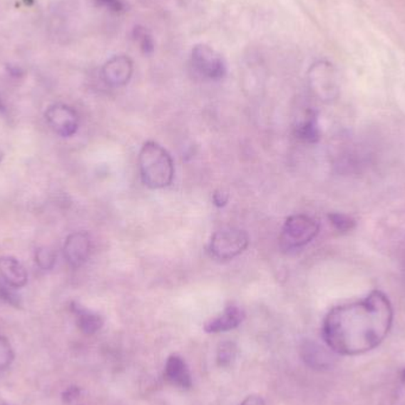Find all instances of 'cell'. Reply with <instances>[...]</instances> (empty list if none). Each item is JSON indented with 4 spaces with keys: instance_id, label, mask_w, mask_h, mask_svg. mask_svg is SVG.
<instances>
[{
    "instance_id": "obj_5",
    "label": "cell",
    "mask_w": 405,
    "mask_h": 405,
    "mask_svg": "<svg viewBox=\"0 0 405 405\" xmlns=\"http://www.w3.org/2000/svg\"><path fill=\"white\" fill-rule=\"evenodd\" d=\"M191 63L197 73L207 80H222L227 73V64L222 55L205 44L193 46Z\"/></svg>"
},
{
    "instance_id": "obj_25",
    "label": "cell",
    "mask_w": 405,
    "mask_h": 405,
    "mask_svg": "<svg viewBox=\"0 0 405 405\" xmlns=\"http://www.w3.org/2000/svg\"><path fill=\"white\" fill-rule=\"evenodd\" d=\"M401 378H402L403 381H405V369H403L402 372H401Z\"/></svg>"
},
{
    "instance_id": "obj_4",
    "label": "cell",
    "mask_w": 405,
    "mask_h": 405,
    "mask_svg": "<svg viewBox=\"0 0 405 405\" xmlns=\"http://www.w3.org/2000/svg\"><path fill=\"white\" fill-rule=\"evenodd\" d=\"M249 235L238 227H224L211 236L209 254L218 261H230L241 255L249 247Z\"/></svg>"
},
{
    "instance_id": "obj_17",
    "label": "cell",
    "mask_w": 405,
    "mask_h": 405,
    "mask_svg": "<svg viewBox=\"0 0 405 405\" xmlns=\"http://www.w3.org/2000/svg\"><path fill=\"white\" fill-rule=\"evenodd\" d=\"M35 260L37 266L41 270H53V266H55L56 255H55V252L51 249L42 247V248H39L36 250Z\"/></svg>"
},
{
    "instance_id": "obj_21",
    "label": "cell",
    "mask_w": 405,
    "mask_h": 405,
    "mask_svg": "<svg viewBox=\"0 0 405 405\" xmlns=\"http://www.w3.org/2000/svg\"><path fill=\"white\" fill-rule=\"evenodd\" d=\"M212 200L215 205L222 207V206L227 205V200H229V195L225 191L218 190V191L213 193Z\"/></svg>"
},
{
    "instance_id": "obj_7",
    "label": "cell",
    "mask_w": 405,
    "mask_h": 405,
    "mask_svg": "<svg viewBox=\"0 0 405 405\" xmlns=\"http://www.w3.org/2000/svg\"><path fill=\"white\" fill-rule=\"evenodd\" d=\"M133 75V62L126 55H118L111 58L102 68V78L111 87L126 86Z\"/></svg>"
},
{
    "instance_id": "obj_13",
    "label": "cell",
    "mask_w": 405,
    "mask_h": 405,
    "mask_svg": "<svg viewBox=\"0 0 405 405\" xmlns=\"http://www.w3.org/2000/svg\"><path fill=\"white\" fill-rule=\"evenodd\" d=\"M295 136L304 143H318L320 139V128H319L317 113L308 111L304 114V119L301 120L295 127Z\"/></svg>"
},
{
    "instance_id": "obj_15",
    "label": "cell",
    "mask_w": 405,
    "mask_h": 405,
    "mask_svg": "<svg viewBox=\"0 0 405 405\" xmlns=\"http://www.w3.org/2000/svg\"><path fill=\"white\" fill-rule=\"evenodd\" d=\"M236 354H237V347L234 342H222L217 352V363L220 366L229 367L236 359Z\"/></svg>"
},
{
    "instance_id": "obj_3",
    "label": "cell",
    "mask_w": 405,
    "mask_h": 405,
    "mask_svg": "<svg viewBox=\"0 0 405 405\" xmlns=\"http://www.w3.org/2000/svg\"><path fill=\"white\" fill-rule=\"evenodd\" d=\"M319 223L307 215H292L283 224L280 245L283 250H294L309 245L318 236Z\"/></svg>"
},
{
    "instance_id": "obj_18",
    "label": "cell",
    "mask_w": 405,
    "mask_h": 405,
    "mask_svg": "<svg viewBox=\"0 0 405 405\" xmlns=\"http://www.w3.org/2000/svg\"><path fill=\"white\" fill-rule=\"evenodd\" d=\"M134 37H135L136 42L139 43L140 49L143 50V53H150L153 51V39L146 29L141 28V26L134 29Z\"/></svg>"
},
{
    "instance_id": "obj_27",
    "label": "cell",
    "mask_w": 405,
    "mask_h": 405,
    "mask_svg": "<svg viewBox=\"0 0 405 405\" xmlns=\"http://www.w3.org/2000/svg\"><path fill=\"white\" fill-rule=\"evenodd\" d=\"M3 108H4L3 105H1V101H0V109H3Z\"/></svg>"
},
{
    "instance_id": "obj_19",
    "label": "cell",
    "mask_w": 405,
    "mask_h": 405,
    "mask_svg": "<svg viewBox=\"0 0 405 405\" xmlns=\"http://www.w3.org/2000/svg\"><path fill=\"white\" fill-rule=\"evenodd\" d=\"M14 354L10 342L6 338L0 337V370H6L14 362Z\"/></svg>"
},
{
    "instance_id": "obj_23",
    "label": "cell",
    "mask_w": 405,
    "mask_h": 405,
    "mask_svg": "<svg viewBox=\"0 0 405 405\" xmlns=\"http://www.w3.org/2000/svg\"><path fill=\"white\" fill-rule=\"evenodd\" d=\"M241 405H266V403H265V401H263L260 396L252 395L248 396V397L241 403Z\"/></svg>"
},
{
    "instance_id": "obj_1",
    "label": "cell",
    "mask_w": 405,
    "mask_h": 405,
    "mask_svg": "<svg viewBox=\"0 0 405 405\" xmlns=\"http://www.w3.org/2000/svg\"><path fill=\"white\" fill-rule=\"evenodd\" d=\"M394 322L389 297L374 290L362 300L340 304L326 315L322 336L329 349L342 356H358L384 342Z\"/></svg>"
},
{
    "instance_id": "obj_16",
    "label": "cell",
    "mask_w": 405,
    "mask_h": 405,
    "mask_svg": "<svg viewBox=\"0 0 405 405\" xmlns=\"http://www.w3.org/2000/svg\"><path fill=\"white\" fill-rule=\"evenodd\" d=\"M329 220L334 229L342 234L349 232L356 227V220H353L352 217H349V215L339 212L329 213Z\"/></svg>"
},
{
    "instance_id": "obj_9",
    "label": "cell",
    "mask_w": 405,
    "mask_h": 405,
    "mask_svg": "<svg viewBox=\"0 0 405 405\" xmlns=\"http://www.w3.org/2000/svg\"><path fill=\"white\" fill-rule=\"evenodd\" d=\"M301 358L313 370H327L334 365V356L317 342L307 340L301 345Z\"/></svg>"
},
{
    "instance_id": "obj_2",
    "label": "cell",
    "mask_w": 405,
    "mask_h": 405,
    "mask_svg": "<svg viewBox=\"0 0 405 405\" xmlns=\"http://www.w3.org/2000/svg\"><path fill=\"white\" fill-rule=\"evenodd\" d=\"M140 178L148 189L160 190L171 185L175 178V163L168 150L155 143H143L138 158Z\"/></svg>"
},
{
    "instance_id": "obj_6",
    "label": "cell",
    "mask_w": 405,
    "mask_h": 405,
    "mask_svg": "<svg viewBox=\"0 0 405 405\" xmlns=\"http://www.w3.org/2000/svg\"><path fill=\"white\" fill-rule=\"evenodd\" d=\"M46 119L51 130L63 138L73 136L80 125V118L76 111L62 103L50 106L46 112Z\"/></svg>"
},
{
    "instance_id": "obj_8",
    "label": "cell",
    "mask_w": 405,
    "mask_h": 405,
    "mask_svg": "<svg viewBox=\"0 0 405 405\" xmlns=\"http://www.w3.org/2000/svg\"><path fill=\"white\" fill-rule=\"evenodd\" d=\"M91 241L84 231H77L68 236L64 243V259L73 268H78L86 263L91 255Z\"/></svg>"
},
{
    "instance_id": "obj_24",
    "label": "cell",
    "mask_w": 405,
    "mask_h": 405,
    "mask_svg": "<svg viewBox=\"0 0 405 405\" xmlns=\"http://www.w3.org/2000/svg\"><path fill=\"white\" fill-rule=\"evenodd\" d=\"M102 3L106 4L107 6L112 7L114 10H120L123 5L119 0H101Z\"/></svg>"
},
{
    "instance_id": "obj_12",
    "label": "cell",
    "mask_w": 405,
    "mask_h": 405,
    "mask_svg": "<svg viewBox=\"0 0 405 405\" xmlns=\"http://www.w3.org/2000/svg\"><path fill=\"white\" fill-rule=\"evenodd\" d=\"M165 376L172 384L182 389H190L193 386V377L189 367L182 357L173 354L168 358L165 366Z\"/></svg>"
},
{
    "instance_id": "obj_14",
    "label": "cell",
    "mask_w": 405,
    "mask_h": 405,
    "mask_svg": "<svg viewBox=\"0 0 405 405\" xmlns=\"http://www.w3.org/2000/svg\"><path fill=\"white\" fill-rule=\"evenodd\" d=\"M71 309L77 315V325L84 334H88V336L94 334L103 326V319L101 315L88 311L76 302H73Z\"/></svg>"
},
{
    "instance_id": "obj_20",
    "label": "cell",
    "mask_w": 405,
    "mask_h": 405,
    "mask_svg": "<svg viewBox=\"0 0 405 405\" xmlns=\"http://www.w3.org/2000/svg\"><path fill=\"white\" fill-rule=\"evenodd\" d=\"M11 288L12 287L9 286L6 283L0 282V299L7 304H10L11 306H14V307L19 308L21 306V299Z\"/></svg>"
},
{
    "instance_id": "obj_10",
    "label": "cell",
    "mask_w": 405,
    "mask_h": 405,
    "mask_svg": "<svg viewBox=\"0 0 405 405\" xmlns=\"http://www.w3.org/2000/svg\"><path fill=\"white\" fill-rule=\"evenodd\" d=\"M245 318L243 309L232 304L225 308L222 314L206 322L204 329L207 333L227 332L241 325Z\"/></svg>"
},
{
    "instance_id": "obj_26",
    "label": "cell",
    "mask_w": 405,
    "mask_h": 405,
    "mask_svg": "<svg viewBox=\"0 0 405 405\" xmlns=\"http://www.w3.org/2000/svg\"><path fill=\"white\" fill-rule=\"evenodd\" d=\"M3 159V153H1V150H0V161Z\"/></svg>"
},
{
    "instance_id": "obj_22",
    "label": "cell",
    "mask_w": 405,
    "mask_h": 405,
    "mask_svg": "<svg viewBox=\"0 0 405 405\" xmlns=\"http://www.w3.org/2000/svg\"><path fill=\"white\" fill-rule=\"evenodd\" d=\"M81 390L77 386H70L63 392V401L66 403H71L80 396Z\"/></svg>"
},
{
    "instance_id": "obj_11",
    "label": "cell",
    "mask_w": 405,
    "mask_h": 405,
    "mask_svg": "<svg viewBox=\"0 0 405 405\" xmlns=\"http://www.w3.org/2000/svg\"><path fill=\"white\" fill-rule=\"evenodd\" d=\"M0 276L12 288H21L28 282V272L17 259L12 256L0 257Z\"/></svg>"
}]
</instances>
